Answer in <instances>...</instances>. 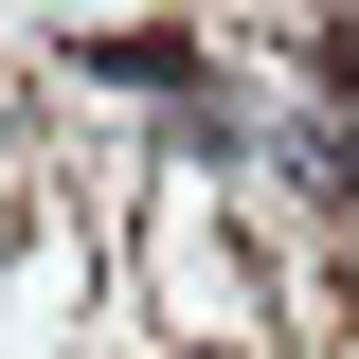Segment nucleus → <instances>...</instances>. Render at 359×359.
I'll return each instance as SVG.
<instances>
[{
    "instance_id": "nucleus-1",
    "label": "nucleus",
    "mask_w": 359,
    "mask_h": 359,
    "mask_svg": "<svg viewBox=\"0 0 359 359\" xmlns=\"http://www.w3.org/2000/svg\"><path fill=\"white\" fill-rule=\"evenodd\" d=\"M90 72H108V90H180L198 36H180V18H126V36H90Z\"/></svg>"
}]
</instances>
